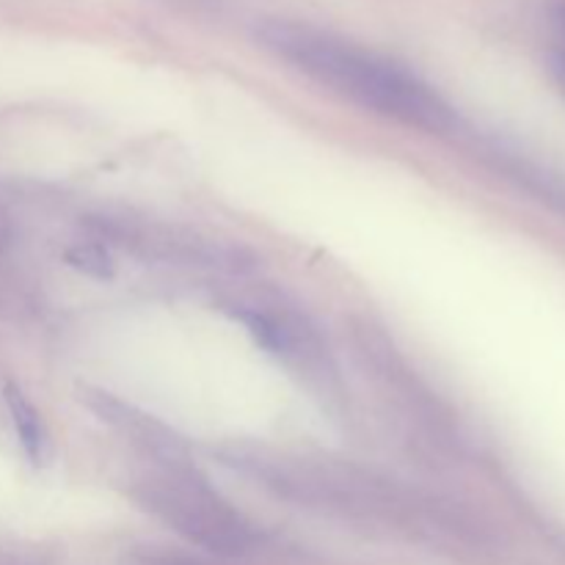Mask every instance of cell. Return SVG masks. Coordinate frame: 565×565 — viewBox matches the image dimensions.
<instances>
[{"instance_id": "obj_1", "label": "cell", "mask_w": 565, "mask_h": 565, "mask_svg": "<svg viewBox=\"0 0 565 565\" xmlns=\"http://www.w3.org/2000/svg\"><path fill=\"white\" fill-rule=\"evenodd\" d=\"M218 461L287 505L419 533H458L461 516L428 491L373 467L318 452L230 445Z\"/></svg>"}, {"instance_id": "obj_2", "label": "cell", "mask_w": 565, "mask_h": 565, "mask_svg": "<svg viewBox=\"0 0 565 565\" xmlns=\"http://www.w3.org/2000/svg\"><path fill=\"white\" fill-rule=\"evenodd\" d=\"M257 42L303 77L375 116L423 132L456 127V110L430 83L397 61L298 20H265Z\"/></svg>"}, {"instance_id": "obj_3", "label": "cell", "mask_w": 565, "mask_h": 565, "mask_svg": "<svg viewBox=\"0 0 565 565\" xmlns=\"http://www.w3.org/2000/svg\"><path fill=\"white\" fill-rule=\"evenodd\" d=\"M353 356L381 403L419 447L439 456L461 452V430L439 392L408 362L395 337L373 318L348 320Z\"/></svg>"}, {"instance_id": "obj_4", "label": "cell", "mask_w": 565, "mask_h": 565, "mask_svg": "<svg viewBox=\"0 0 565 565\" xmlns=\"http://www.w3.org/2000/svg\"><path fill=\"white\" fill-rule=\"evenodd\" d=\"M130 497L182 539L218 555L254 546V524L191 461L149 463L130 480Z\"/></svg>"}, {"instance_id": "obj_5", "label": "cell", "mask_w": 565, "mask_h": 565, "mask_svg": "<svg viewBox=\"0 0 565 565\" xmlns=\"http://www.w3.org/2000/svg\"><path fill=\"white\" fill-rule=\"evenodd\" d=\"M221 309L241 320L257 345L279 359L315 395L326 397L331 406L342 403V379L334 353L329 351L312 318L285 292L259 285L235 287L221 298Z\"/></svg>"}, {"instance_id": "obj_6", "label": "cell", "mask_w": 565, "mask_h": 565, "mask_svg": "<svg viewBox=\"0 0 565 565\" xmlns=\"http://www.w3.org/2000/svg\"><path fill=\"white\" fill-rule=\"evenodd\" d=\"M86 230L105 248H119L141 263L171 268L207 270L241 279L257 268V257L246 246L213 237L177 221L152 218L132 210H105L86 218Z\"/></svg>"}, {"instance_id": "obj_7", "label": "cell", "mask_w": 565, "mask_h": 565, "mask_svg": "<svg viewBox=\"0 0 565 565\" xmlns=\"http://www.w3.org/2000/svg\"><path fill=\"white\" fill-rule=\"evenodd\" d=\"M81 403L99 419L108 425L114 434H119L127 445L136 447L149 463H171V461H191L188 458V445L182 436L166 423H160L152 414L141 412L132 403L121 401L114 392L97 390V386H81Z\"/></svg>"}, {"instance_id": "obj_8", "label": "cell", "mask_w": 565, "mask_h": 565, "mask_svg": "<svg viewBox=\"0 0 565 565\" xmlns=\"http://www.w3.org/2000/svg\"><path fill=\"white\" fill-rule=\"evenodd\" d=\"M3 395L11 414V423H14V430L17 436H20V445L22 450H25L28 461L42 467L50 456V434L42 414H39V408L28 401V395L17 384H6Z\"/></svg>"}, {"instance_id": "obj_9", "label": "cell", "mask_w": 565, "mask_h": 565, "mask_svg": "<svg viewBox=\"0 0 565 565\" xmlns=\"http://www.w3.org/2000/svg\"><path fill=\"white\" fill-rule=\"evenodd\" d=\"M66 259L75 265L77 270L88 276H97V279H110L114 276V265H110L108 248L99 241H81L66 252Z\"/></svg>"}, {"instance_id": "obj_10", "label": "cell", "mask_w": 565, "mask_h": 565, "mask_svg": "<svg viewBox=\"0 0 565 565\" xmlns=\"http://www.w3.org/2000/svg\"><path fill=\"white\" fill-rule=\"evenodd\" d=\"M11 243V224H9V215H6V210L0 207V254L9 248Z\"/></svg>"}]
</instances>
